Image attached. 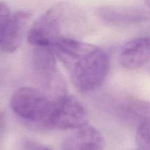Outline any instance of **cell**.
Returning a JSON list of instances; mask_svg holds the SVG:
<instances>
[{
	"label": "cell",
	"mask_w": 150,
	"mask_h": 150,
	"mask_svg": "<svg viewBox=\"0 0 150 150\" xmlns=\"http://www.w3.org/2000/svg\"><path fill=\"white\" fill-rule=\"evenodd\" d=\"M10 107L22 120L48 128L54 100L39 89L23 86L13 94Z\"/></svg>",
	"instance_id": "2"
},
{
	"label": "cell",
	"mask_w": 150,
	"mask_h": 150,
	"mask_svg": "<svg viewBox=\"0 0 150 150\" xmlns=\"http://www.w3.org/2000/svg\"><path fill=\"white\" fill-rule=\"evenodd\" d=\"M86 124V110L75 97L65 94L54 100L48 128L75 130Z\"/></svg>",
	"instance_id": "4"
},
{
	"label": "cell",
	"mask_w": 150,
	"mask_h": 150,
	"mask_svg": "<svg viewBox=\"0 0 150 150\" xmlns=\"http://www.w3.org/2000/svg\"><path fill=\"white\" fill-rule=\"evenodd\" d=\"M105 139L98 129L86 124L75 129L64 139L63 150H103Z\"/></svg>",
	"instance_id": "7"
},
{
	"label": "cell",
	"mask_w": 150,
	"mask_h": 150,
	"mask_svg": "<svg viewBox=\"0 0 150 150\" xmlns=\"http://www.w3.org/2000/svg\"><path fill=\"white\" fill-rule=\"evenodd\" d=\"M149 120H144L142 122H141L136 133L138 150H149Z\"/></svg>",
	"instance_id": "10"
},
{
	"label": "cell",
	"mask_w": 150,
	"mask_h": 150,
	"mask_svg": "<svg viewBox=\"0 0 150 150\" xmlns=\"http://www.w3.org/2000/svg\"><path fill=\"white\" fill-rule=\"evenodd\" d=\"M29 15L24 11H12L0 2V50L14 52L21 42Z\"/></svg>",
	"instance_id": "5"
},
{
	"label": "cell",
	"mask_w": 150,
	"mask_h": 150,
	"mask_svg": "<svg viewBox=\"0 0 150 150\" xmlns=\"http://www.w3.org/2000/svg\"><path fill=\"white\" fill-rule=\"evenodd\" d=\"M100 12L101 17L106 21L116 24L138 23L145 18V14L142 12L133 10L120 8H104Z\"/></svg>",
	"instance_id": "9"
},
{
	"label": "cell",
	"mask_w": 150,
	"mask_h": 150,
	"mask_svg": "<svg viewBox=\"0 0 150 150\" xmlns=\"http://www.w3.org/2000/svg\"><path fill=\"white\" fill-rule=\"evenodd\" d=\"M33 66L41 83L48 89L65 95L64 83L57 69L55 57L48 47H37L33 56Z\"/></svg>",
	"instance_id": "6"
},
{
	"label": "cell",
	"mask_w": 150,
	"mask_h": 150,
	"mask_svg": "<svg viewBox=\"0 0 150 150\" xmlns=\"http://www.w3.org/2000/svg\"><path fill=\"white\" fill-rule=\"evenodd\" d=\"M28 150H52L47 146L41 145L40 144L34 143V142H30L27 144Z\"/></svg>",
	"instance_id": "11"
},
{
	"label": "cell",
	"mask_w": 150,
	"mask_h": 150,
	"mask_svg": "<svg viewBox=\"0 0 150 150\" xmlns=\"http://www.w3.org/2000/svg\"><path fill=\"white\" fill-rule=\"evenodd\" d=\"M65 7L57 5L43 13L31 27L28 33V41L36 47H48L57 40L64 38L62 35Z\"/></svg>",
	"instance_id": "3"
},
{
	"label": "cell",
	"mask_w": 150,
	"mask_h": 150,
	"mask_svg": "<svg viewBox=\"0 0 150 150\" xmlns=\"http://www.w3.org/2000/svg\"><path fill=\"white\" fill-rule=\"evenodd\" d=\"M149 40L139 38L126 42L121 50L120 62L128 70H138L149 63Z\"/></svg>",
	"instance_id": "8"
},
{
	"label": "cell",
	"mask_w": 150,
	"mask_h": 150,
	"mask_svg": "<svg viewBox=\"0 0 150 150\" xmlns=\"http://www.w3.org/2000/svg\"><path fill=\"white\" fill-rule=\"evenodd\" d=\"M50 48L64 64L79 92H92L105 81L109 71L110 58L102 48L64 37L57 40Z\"/></svg>",
	"instance_id": "1"
}]
</instances>
